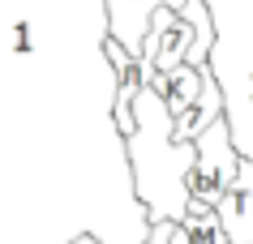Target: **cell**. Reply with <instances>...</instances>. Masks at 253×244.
<instances>
[{
  "label": "cell",
  "mask_w": 253,
  "mask_h": 244,
  "mask_svg": "<svg viewBox=\"0 0 253 244\" xmlns=\"http://www.w3.org/2000/svg\"><path fill=\"white\" fill-rule=\"evenodd\" d=\"M172 231H176L172 223H155V227L146 231V240H142V244H172ZM69 244H99V236H73Z\"/></svg>",
  "instance_id": "ba28073f"
},
{
  "label": "cell",
  "mask_w": 253,
  "mask_h": 244,
  "mask_svg": "<svg viewBox=\"0 0 253 244\" xmlns=\"http://www.w3.org/2000/svg\"><path fill=\"white\" fill-rule=\"evenodd\" d=\"M240 154L232 150V137H227V124L214 120L206 133L193 141V172H189V202L214 210L223 189L236 180Z\"/></svg>",
  "instance_id": "3957f363"
},
{
  "label": "cell",
  "mask_w": 253,
  "mask_h": 244,
  "mask_svg": "<svg viewBox=\"0 0 253 244\" xmlns=\"http://www.w3.org/2000/svg\"><path fill=\"white\" fill-rule=\"evenodd\" d=\"M172 244H227V240H223V227H219L214 210H206V214H189L172 231Z\"/></svg>",
  "instance_id": "52a82bcc"
},
{
  "label": "cell",
  "mask_w": 253,
  "mask_h": 244,
  "mask_svg": "<svg viewBox=\"0 0 253 244\" xmlns=\"http://www.w3.org/2000/svg\"><path fill=\"white\" fill-rule=\"evenodd\" d=\"M214 218H219L227 244H253V163L240 159L236 180L223 189L214 206Z\"/></svg>",
  "instance_id": "5b68a950"
},
{
  "label": "cell",
  "mask_w": 253,
  "mask_h": 244,
  "mask_svg": "<svg viewBox=\"0 0 253 244\" xmlns=\"http://www.w3.org/2000/svg\"><path fill=\"white\" fill-rule=\"evenodd\" d=\"M133 202L146 214V227L172 223L180 227L189 210V172H193V146L172 141V116L155 90H137L133 99V133L120 137Z\"/></svg>",
  "instance_id": "6da1fadb"
},
{
  "label": "cell",
  "mask_w": 253,
  "mask_h": 244,
  "mask_svg": "<svg viewBox=\"0 0 253 244\" xmlns=\"http://www.w3.org/2000/svg\"><path fill=\"white\" fill-rule=\"evenodd\" d=\"M202 77H206V69H189V65H180V69H172V73H163V77H159V90H155V95L163 99V107H168V116H172V124L180 120V116H189V107L198 103Z\"/></svg>",
  "instance_id": "8992f818"
},
{
  "label": "cell",
  "mask_w": 253,
  "mask_h": 244,
  "mask_svg": "<svg viewBox=\"0 0 253 244\" xmlns=\"http://www.w3.org/2000/svg\"><path fill=\"white\" fill-rule=\"evenodd\" d=\"M99 4H103V35L133 60L142 56V43L150 35V17L159 9L172 13L185 9V0H99Z\"/></svg>",
  "instance_id": "277c9868"
},
{
  "label": "cell",
  "mask_w": 253,
  "mask_h": 244,
  "mask_svg": "<svg viewBox=\"0 0 253 244\" xmlns=\"http://www.w3.org/2000/svg\"><path fill=\"white\" fill-rule=\"evenodd\" d=\"M214 26L211 69L219 99H223V124L245 163H253V0H202Z\"/></svg>",
  "instance_id": "7a4b0ae2"
}]
</instances>
